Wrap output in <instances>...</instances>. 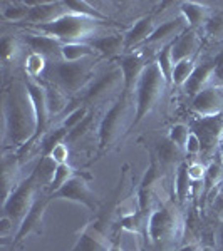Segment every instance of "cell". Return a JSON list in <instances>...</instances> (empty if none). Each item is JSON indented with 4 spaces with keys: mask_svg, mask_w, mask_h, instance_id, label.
Instances as JSON below:
<instances>
[{
    "mask_svg": "<svg viewBox=\"0 0 223 251\" xmlns=\"http://www.w3.org/2000/svg\"><path fill=\"white\" fill-rule=\"evenodd\" d=\"M3 119H5V144L22 149L35 136L37 121L30 94L26 82H12L3 91Z\"/></svg>",
    "mask_w": 223,
    "mask_h": 251,
    "instance_id": "6da1fadb",
    "label": "cell"
},
{
    "mask_svg": "<svg viewBox=\"0 0 223 251\" xmlns=\"http://www.w3.org/2000/svg\"><path fill=\"white\" fill-rule=\"evenodd\" d=\"M103 25H108L103 20H94L89 17H81V15L67 14L62 17L52 20L49 24L42 25H34L32 29L39 34L51 35V37L60 40L62 44H72V42H84V40L94 39V34Z\"/></svg>",
    "mask_w": 223,
    "mask_h": 251,
    "instance_id": "7a4b0ae2",
    "label": "cell"
},
{
    "mask_svg": "<svg viewBox=\"0 0 223 251\" xmlns=\"http://www.w3.org/2000/svg\"><path fill=\"white\" fill-rule=\"evenodd\" d=\"M97 60L91 57L78 60V62H66L59 60L49 69L47 79L49 82L56 84L64 92L74 94V92L84 91L89 84L94 80V67Z\"/></svg>",
    "mask_w": 223,
    "mask_h": 251,
    "instance_id": "3957f363",
    "label": "cell"
},
{
    "mask_svg": "<svg viewBox=\"0 0 223 251\" xmlns=\"http://www.w3.org/2000/svg\"><path fill=\"white\" fill-rule=\"evenodd\" d=\"M166 86H168V84H166L158 64L155 60L149 62L143 71V74H141L139 80H138L136 109H135V119H133L131 127L139 124L141 121L153 111V107H155L156 102L160 100V97L163 94Z\"/></svg>",
    "mask_w": 223,
    "mask_h": 251,
    "instance_id": "277c9868",
    "label": "cell"
},
{
    "mask_svg": "<svg viewBox=\"0 0 223 251\" xmlns=\"http://www.w3.org/2000/svg\"><path fill=\"white\" fill-rule=\"evenodd\" d=\"M131 104L133 97L131 94L121 92L119 97L116 99V102L112 104L111 109L106 112V116L103 117L99 124V151L104 152L106 149L111 148L112 144L119 139V136L123 134L128 126V117L131 112Z\"/></svg>",
    "mask_w": 223,
    "mask_h": 251,
    "instance_id": "5b68a950",
    "label": "cell"
},
{
    "mask_svg": "<svg viewBox=\"0 0 223 251\" xmlns=\"http://www.w3.org/2000/svg\"><path fill=\"white\" fill-rule=\"evenodd\" d=\"M37 171L34 169L26 179L20 181L15 188H12V191L3 200V216L9 218L12 225L20 226L26 214L29 213L37 198Z\"/></svg>",
    "mask_w": 223,
    "mask_h": 251,
    "instance_id": "8992f818",
    "label": "cell"
},
{
    "mask_svg": "<svg viewBox=\"0 0 223 251\" xmlns=\"http://www.w3.org/2000/svg\"><path fill=\"white\" fill-rule=\"evenodd\" d=\"M190 131L200 141V154L205 159H210L223 139V112L196 117L192 121Z\"/></svg>",
    "mask_w": 223,
    "mask_h": 251,
    "instance_id": "52a82bcc",
    "label": "cell"
},
{
    "mask_svg": "<svg viewBox=\"0 0 223 251\" xmlns=\"http://www.w3.org/2000/svg\"><path fill=\"white\" fill-rule=\"evenodd\" d=\"M178 216L171 206H160L155 211H151L146 223V233L156 248L166 245L178 233Z\"/></svg>",
    "mask_w": 223,
    "mask_h": 251,
    "instance_id": "ba28073f",
    "label": "cell"
},
{
    "mask_svg": "<svg viewBox=\"0 0 223 251\" xmlns=\"http://www.w3.org/2000/svg\"><path fill=\"white\" fill-rule=\"evenodd\" d=\"M117 87L124 89V77L123 71L117 64H112L104 74H101L99 77L92 80L89 86L84 89L81 100H83V106L91 107L92 104H96L97 100L104 99L108 94H111L112 91H116Z\"/></svg>",
    "mask_w": 223,
    "mask_h": 251,
    "instance_id": "9c48e42d",
    "label": "cell"
},
{
    "mask_svg": "<svg viewBox=\"0 0 223 251\" xmlns=\"http://www.w3.org/2000/svg\"><path fill=\"white\" fill-rule=\"evenodd\" d=\"M51 196H52V200H67V201H72V203L83 204V206H86L89 211H97L101 204L99 198L89 189L87 183L81 176H78V174H76L74 177H71L60 189L52 193Z\"/></svg>",
    "mask_w": 223,
    "mask_h": 251,
    "instance_id": "30bf717a",
    "label": "cell"
},
{
    "mask_svg": "<svg viewBox=\"0 0 223 251\" xmlns=\"http://www.w3.org/2000/svg\"><path fill=\"white\" fill-rule=\"evenodd\" d=\"M106 216L108 211H103L97 218L89 221L81 231L74 248L71 251H104L109 250L106 238Z\"/></svg>",
    "mask_w": 223,
    "mask_h": 251,
    "instance_id": "8fae6325",
    "label": "cell"
},
{
    "mask_svg": "<svg viewBox=\"0 0 223 251\" xmlns=\"http://www.w3.org/2000/svg\"><path fill=\"white\" fill-rule=\"evenodd\" d=\"M51 201H54V200H52V196L49 193L37 194L34 204H32V208L29 209V213L26 214V218H24L22 223H20L17 233H15L14 241H12V251H14V248L19 245L20 241L26 240L29 234H32V233L40 234L42 233L44 214H46V209H47V206L51 204Z\"/></svg>",
    "mask_w": 223,
    "mask_h": 251,
    "instance_id": "7c38bea8",
    "label": "cell"
},
{
    "mask_svg": "<svg viewBox=\"0 0 223 251\" xmlns=\"http://www.w3.org/2000/svg\"><path fill=\"white\" fill-rule=\"evenodd\" d=\"M144 50L146 49H143V50H136V52H129V54H124L117 59V66L121 67L123 77H124L123 92H126V94H133V91H136L138 80H139L143 71L149 62H153Z\"/></svg>",
    "mask_w": 223,
    "mask_h": 251,
    "instance_id": "4fadbf2b",
    "label": "cell"
},
{
    "mask_svg": "<svg viewBox=\"0 0 223 251\" xmlns=\"http://www.w3.org/2000/svg\"><path fill=\"white\" fill-rule=\"evenodd\" d=\"M192 107L200 116H213L223 112V86H208L193 97Z\"/></svg>",
    "mask_w": 223,
    "mask_h": 251,
    "instance_id": "5bb4252c",
    "label": "cell"
},
{
    "mask_svg": "<svg viewBox=\"0 0 223 251\" xmlns=\"http://www.w3.org/2000/svg\"><path fill=\"white\" fill-rule=\"evenodd\" d=\"M158 157L156 154H149V166L144 173V177L141 181L139 188H138V204H139V211L144 214L146 218L149 213V208H151V188L153 183L160 179V169H158Z\"/></svg>",
    "mask_w": 223,
    "mask_h": 251,
    "instance_id": "9a60e30c",
    "label": "cell"
},
{
    "mask_svg": "<svg viewBox=\"0 0 223 251\" xmlns=\"http://www.w3.org/2000/svg\"><path fill=\"white\" fill-rule=\"evenodd\" d=\"M66 14L67 10L64 7V2H30V14L26 22H29L32 27L42 25Z\"/></svg>",
    "mask_w": 223,
    "mask_h": 251,
    "instance_id": "2e32d148",
    "label": "cell"
},
{
    "mask_svg": "<svg viewBox=\"0 0 223 251\" xmlns=\"http://www.w3.org/2000/svg\"><path fill=\"white\" fill-rule=\"evenodd\" d=\"M215 71H217V59L205 60V62L196 64V67H195V71L192 72L190 79L186 80V84L183 86L186 94L195 97L196 94H200L205 87H208L206 84L213 79Z\"/></svg>",
    "mask_w": 223,
    "mask_h": 251,
    "instance_id": "e0dca14e",
    "label": "cell"
},
{
    "mask_svg": "<svg viewBox=\"0 0 223 251\" xmlns=\"http://www.w3.org/2000/svg\"><path fill=\"white\" fill-rule=\"evenodd\" d=\"M188 29V24H186V20L183 15H176V17H171L169 20H165L163 24H160V25H156L155 32H153V35L146 40L144 44H148V46H153V44H160V42H173L178 35H181L183 32Z\"/></svg>",
    "mask_w": 223,
    "mask_h": 251,
    "instance_id": "ac0fdd59",
    "label": "cell"
},
{
    "mask_svg": "<svg viewBox=\"0 0 223 251\" xmlns=\"http://www.w3.org/2000/svg\"><path fill=\"white\" fill-rule=\"evenodd\" d=\"M87 44L94 49V52H97L103 59H114V57L119 59L123 50H126V49H124L123 34L96 35V37L89 40Z\"/></svg>",
    "mask_w": 223,
    "mask_h": 251,
    "instance_id": "d6986e66",
    "label": "cell"
},
{
    "mask_svg": "<svg viewBox=\"0 0 223 251\" xmlns=\"http://www.w3.org/2000/svg\"><path fill=\"white\" fill-rule=\"evenodd\" d=\"M198 47H200V40H198L196 30L188 27L183 34L178 35V37L173 40V49H171L173 64H178V62H181V60L193 59Z\"/></svg>",
    "mask_w": 223,
    "mask_h": 251,
    "instance_id": "ffe728a7",
    "label": "cell"
},
{
    "mask_svg": "<svg viewBox=\"0 0 223 251\" xmlns=\"http://www.w3.org/2000/svg\"><path fill=\"white\" fill-rule=\"evenodd\" d=\"M156 29V24L153 20L151 15H144V17L138 19L133 27L129 29L126 34H124V49L129 50V49L139 47L153 35V32Z\"/></svg>",
    "mask_w": 223,
    "mask_h": 251,
    "instance_id": "44dd1931",
    "label": "cell"
},
{
    "mask_svg": "<svg viewBox=\"0 0 223 251\" xmlns=\"http://www.w3.org/2000/svg\"><path fill=\"white\" fill-rule=\"evenodd\" d=\"M26 42L27 46L32 49V52L40 54L44 57H60V49H62V42L51 35H44V34H27L26 35Z\"/></svg>",
    "mask_w": 223,
    "mask_h": 251,
    "instance_id": "7402d4cb",
    "label": "cell"
},
{
    "mask_svg": "<svg viewBox=\"0 0 223 251\" xmlns=\"http://www.w3.org/2000/svg\"><path fill=\"white\" fill-rule=\"evenodd\" d=\"M180 14L183 15L190 29L196 30L200 25H205L206 20L210 19L208 7L198 2H181L180 3Z\"/></svg>",
    "mask_w": 223,
    "mask_h": 251,
    "instance_id": "603a6c76",
    "label": "cell"
},
{
    "mask_svg": "<svg viewBox=\"0 0 223 251\" xmlns=\"http://www.w3.org/2000/svg\"><path fill=\"white\" fill-rule=\"evenodd\" d=\"M183 156L185 151L181 148L169 141L168 137L165 139H160L156 144V157L161 164L169 166V164H175V163H183Z\"/></svg>",
    "mask_w": 223,
    "mask_h": 251,
    "instance_id": "cb8c5ba5",
    "label": "cell"
},
{
    "mask_svg": "<svg viewBox=\"0 0 223 251\" xmlns=\"http://www.w3.org/2000/svg\"><path fill=\"white\" fill-rule=\"evenodd\" d=\"M96 52L94 49L89 46L87 42H72V44H62L60 49V60L66 62H78L92 57Z\"/></svg>",
    "mask_w": 223,
    "mask_h": 251,
    "instance_id": "d4e9b609",
    "label": "cell"
},
{
    "mask_svg": "<svg viewBox=\"0 0 223 251\" xmlns=\"http://www.w3.org/2000/svg\"><path fill=\"white\" fill-rule=\"evenodd\" d=\"M193 189V183L188 176V164L180 163L176 168V177H175V194H176V200L180 204H183L186 201V198L190 196Z\"/></svg>",
    "mask_w": 223,
    "mask_h": 251,
    "instance_id": "484cf974",
    "label": "cell"
},
{
    "mask_svg": "<svg viewBox=\"0 0 223 251\" xmlns=\"http://www.w3.org/2000/svg\"><path fill=\"white\" fill-rule=\"evenodd\" d=\"M64 7L69 14H74V15H81V17H89V19H94V20H103V22H108V17L104 14H101L96 7H92L89 2H84V0H67L64 2Z\"/></svg>",
    "mask_w": 223,
    "mask_h": 251,
    "instance_id": "4316f807",
    "label": "cell"
},
{
    "mask_svg": "<svg viewBox=\"0 0 223 251\" xmlns=\"http://www.w3.org/2000/svg\"><path fill=\"white\" fill-rule=\"evenodd\" d=\"M44 89H46V97H47V106H49V112L51 114H57V112L62 111L64 107L67 106V97L64 94V91L60 87H57L56 84L47 82L42 84Z\"/></svg>",
    "mask_w": 223,
    "mask_h": 251,
    "instance_id": "83f0119b",
    "label": "cell"
},
{
    "mask_svg": "<svg viewBox=\"0 0 223 251\" xmlns=\"http://www.w3.org/2000/svg\"><path fill=\"white\" fill-rule=\"evenodd\" d=\"M171 49H173V42L165 44L155 57V62L160 67L161 74H163L168 86L173 82V69H175V64H173V57H171Z\"/></svg>",
    "mask_w": 223,
    "mask_h": 251,
    "instance_id": "f1b7e54d",
    "label": "cell"
},
{
    "mask_svg": "<svg viewBox=\"0 0 223 251\" xmlns=\"http://www.w3.org/2000/svg\"><path fill=\"white\" fill-rule=\"evenodd\" d=\"M69 134V131L66 127H57L56 131H51L49 134H46L40 141V154L42 157H49L51 152L54 151L56 146H59L60 143H66V137Z\"/></svg>",
    "mask_w": 223,
    "mask_h": 251,
    "instance_id": "f546056e",
    "label": "cell"
},
{
    "mask_svg": "<svg viewBox=\"0 0 223 251\" xmlns=\"http://www.w3.org/2000/svg\"><path fill=\"white\" fill-rule=\"evenodd\" d=\"M29 14H30V3H26V2L9 3V5L3 7V10H2V17L5 19L7 22H15V24H24L29 19Z\"/></svg>",
    "mask_w": 223,
    "mask_h": 251,
    "instance_id": "4dcf8cb0",
    "label": "cell"
},
{
    "mask_svg": "<svg viewBox=\"0 0 223 251\" xmlns=\"http://www.w3.org/2000/svg\"><path fill=\"white\" fill-rule=\"evenodd\" d=\"M74 176H76V171H74L72 166H69L67 163L66 164H57V168H56V171H54V176H52V179L46 188V191L49 194L56 193L57 189L62 188V186Z\"/></svg>",
    "mask_w": 223,
    "mask_h": 251,
    "instance_id": "1f68e13d",
    "label": "cell"
},
{
    "mask_svg": "<svg viewBox=\"0 0 223 251\" xmlns=\"http://www.w3.org/2000/svg\"><path fill=\"white\" fill-rule=\"evenodd\" d=\"M222 177H223V163H222V159L218 157V159H215V161H210V164L206 166V173H205V179H203V183H205L203 191H205V194H208L210 189H213L215 184L223 183Z\"/></svg>",
    "mask_w": 223,
    "mask_h": 251,
    "instance_id": "d6a6232c",
    "label": "cell"
},
{
    "mask_svg": "<svg viewBox=\"0 0 223 251\" xmlns=\"http://www.w3.org/2000/svg\"><path fill=\"white\" fill-rule=\"evenodd\" d=\"M196 64H195L193 59H188V60H181V62L175 64V69H173V86L176 87H183L186 84V80L190 79L192 72L195 71Z\"/></svg>",
    "mask_w": 223,
    "mask_h": 251,
    "instance_id": "836d02e7",
    "label": "cell"
},
{
    "mask_svg": "<svg viewBox=\"0 0 223 251\" xmlns=\"http://www.w3.org/2000/svg\"><path fill=\"white\" fill-rule=\"evenodd\" d=\"M47 64H46V57L40 54H35V52H30L26 59V74L29 79H37L44 71H46Z\"/></svg>",
    "mask_w": 223,
    "mask_h": 251,
    "instance_id": "e575fe53",
    "label": "cell"
},
{
    "mask_svg": "<svg viewBox=\"0 0 223 251\" xmlns=\"http://www.w3.org/2000/svg\"><path fill=\"white\" fill-rule=\"evenodd\" d=\"M205 34L215 40L223 39V10L210 15V19L205 24Z\"/></svg>",
    "mask_w": 223,
    "mask_h": 251,
    "instance_id": "d590c367",
    "label": "cell"
},
{
    "mask_svg": "<svg viewBox=\"0 0 223 251\" xmlns=\"http://www.w3.org/2000/svg\"><path fill=\"white\" fill-rule=\"evenodd\" d=\"M89 112H91V109L86 107V106H78L76 109H72V111L67 114L66 119H64L62 127H66L67 131H72V129H74L76 126L83 123L84 117H86Z\"/></svg>",
    "mask_w": 223,
    "mask_h": 251,
    "instance_id": "8d00e7d4",
    "label": "cell"
},
{
    "mask_svg": "<svg viewBox=\"0 0 223 251\" xmlns=\"http://www.w3.org/2000/svg\"><path fill=\"white\" fill-rule=\"evenodd\" d=\"M188 136H190V127L185 124H175L171 126L168 132V139L173 141L178 148H181L185 151V146H186V141H188Z\"/></svg>",
    "mask_w": 223,
    "mask_h": 251,
    "instance_id": "74e56055",
    "label": "cell"
},
{
    "mask_svg": "<svg viewBox=\"0 0 223 251\" xmlns=\"http://www.w3.org/2000/svg\"><path fill=\"white\" fill-rule=\"evenodd\" d=\"M19 47H17V40L12 35H5L2 37V42H0V55H2L3 64H9L12 59L15 57Z\"/></svg>",
    "mask_w": 223,
    "mask_h": 251,
    "instance_id": "f35d334b",
    "label": "cell"
},
{
    "mask_svg": "<svg viewBox=\"0 0 223 251\" xmlns=\"http://www.w3.org/2000/svg\"><path fill=\"white\" fill-rule=\"evenodd\" d=\"M92 119H94V116H92V112H89V114L84 117V121L81 124L76 126L72 131H69V134L66 137V144H74L76 141H79L81 137H83L86 132L89 131V127H91V124H92Z\"/></svg>",
    "mask_w": 223,
    "mask_h": 251,
    "instance_id": "ab89813d",
    "label": "cell"
},
{
    "mask_svg": "<svg viewBox=\"0 0 223 251\" xmlns=\"http://www.w3.org/2000/svg\"><path fill=\"white\" fill-rule=\"evenodd\" d=\"M51 157L56 164H66L69 159V146L66 143H60L59 146H56L54 151L51 152Z\"/></svg>",
    "mask_w": 223,
    "mask_h": 251,
    "instance_id": "60d3db41",
    "label": "cell"
},
{
    "mask_svg": "<svg viewBox=\"0 0 223 251\" xmlns=\"http://www.w3.org/2000/svg\"><path fill=\"white\" fill-rule=\"evenodd\" d=\"M205 173H206V168L201 163L188 164V176H190V179H192V183H200V181H203Z\"/></svg>",
    "mask_w": 223,
    "mask_h": 251,
    "instance_id": "b9f144b4",
    "label": "cell"
},
{
    "mask_svg": "<svg viewBox=\"0 0 223 251\" xmlns=\"http://www.w3.org/2000/svg\"><path fill=\"white\" fill-rule=\"evenodd\" d=\"M185 152L186 154H200V141L198 137L190 131V136H188V141H186V146H185Z\"/></svg>",
    "mask_w": 223,
    "mask_h": 251,
    "instance_id": "7bdbcfd3",
    "label": "cell"
},
{
    "mask_svg": "<svg viewBox=\"0 0 223 251\" xmlns=\"http://www.w3.org/2000/svg\"><path fill=\"white\" fill-rule=\"evenodd\" d=\"M215 59H217V71H215L213 77L217 79V86H223V50Z\"/></svg>",
    "mask_w": 223,
    "mask_h": 251,
    "instance_id": "ee69618b",
    "label": "cell"
},
{
    "mask_svg": "<svg viewBox=\"0 0 223 251\" xmlns=\"http://www.w3.org/2000/svg\"><path fill=\"white\" fill-rule=\"evenodd\" d=\"M217 251H223V221L218 223L217 229Z\"/></svg>",
    "mask_w": 223,
    "mask_h": 251,
    "instance_id": "f6af8a7d",
    "label": "cell"
},
{
    "mask_svg": "<svg viewBox=\"0 0 223 251\" xmlns=\"http://www.w3.org/2000/svg\"><path fill=\"white\" fill-rule=\"evenodd\" d=\"M178 251H200V250H198V246H196V245H186V246H183V248H180Z\"/></svg>",
    "mask_w": 223,
    "mask_h": 251,
    "instance_id": "bcb514c9",
    "label": "cell"
},
{
    "mask_svg": "<svg viewBox=\"0 0 223 251\" xmlns=\"http://www.w3.org/2000/svg\"><path fill=\"white\" fill-rule=\"evenodd\" d=\"M106 251H123L119 248V245H117V243H112L111 246H109V250H106Z\"/></svg>",
    "mask_w": 223,
    "mask_h": 251,
    "instance_id": "7dc6e473",
    "label": "cell"
},
{
    "mask_svg": "<svg viewBox=\"0 0 223 251\" xmlns=\"http://www.w3.org/2000/svg\"><path fill=\"white\" fill-rule=\"evenodd\" d=\"M222 146H220V149H218V154H220V156H218V157H220V159H222V163H223V139H222V143H220Z\"/></svg>",
    "mask_w": 223,
    "mask_h": 251,
    "instance_id": "c3c4849f",
    "label": "cell"
},
{
    "mask_svg": "<svg viewBox=\"0 0 223 251\" xmlns=\"http://www.w3.org/2000/svg\"><path fill=\"white\" fill-rule=\"evenodd\" d=\"M218 196H220L222 200H223V183H222V186H220V194H218Z\"/></svg>",
    "mask_w": 223,
    "mask_h": 251,
    "instance_id": "681fc988",
    "label": "cell"
}]
</instances>
